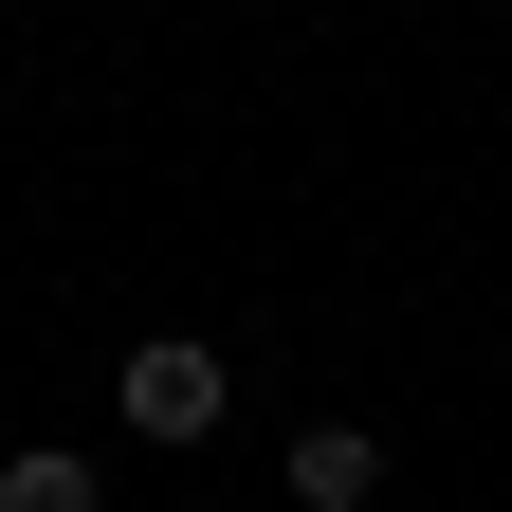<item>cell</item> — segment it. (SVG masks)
Wrapping results in <instances>:
<instances>
[{"mask_svg":"<svg viewBox=\"0 0 512 512\" xmlns=\"http://www.w3.org/2000/svg\"><path fill=\"white\" fill-rule=\"evenodd\" d=\"M110 403H128V439H220V348L202 330H147Z\"/></svg>","mask_w":512,"mask_h":512,"instance_id":"cell-1","label":"cell"},{"mask_svg":"<svg viewBox=\"0 0 512 512\" xmlns=\"http://www.w3.org/2000/svg\"><path fill=\"white\" fill-rule=\"evenodd\" d=\"M0 512H92V458H74V439H37V458H0Z\"/></svg>","mask_w":512,"mask_h":512,"instance_id":"cell-3","label":"cell"},{"mask_svg":"<svg viewBox=\"0 0 512 512\" xmlns=\"http://www.w3.org/2000/svg\"><path fill=\"white\" fill-rule=\"evenodd\" d=\"M293 494H311V512H366V494H384V439H366V421H293Z\"/></svg>","mask_w":512,"mask_h":512,"instance_id":"cell-2","label":"cell"}]
</instances>
